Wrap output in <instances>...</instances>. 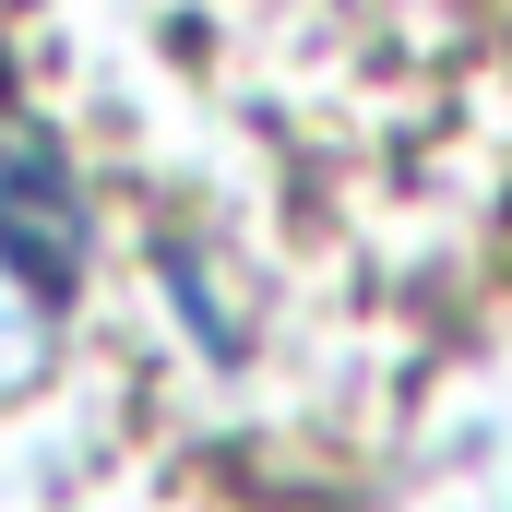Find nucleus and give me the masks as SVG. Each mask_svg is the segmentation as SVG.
<instances>
[{
	"mask_svg": "<svg viewBox=\"0 0 512 512\" xmlns=\"http://www.w3.org/2000/svg\"><path fill=\"white\" fill-rule=\"evenodd\" d=\"M72 274H84V203L36 131L0 120V370H24L48 346Z\"/></svg>",
	"mask_w": 512,
	"mask_h": 512,
	"instance_id": "nucleus-1",
	"label": "nucleus"
}]
</instances>
